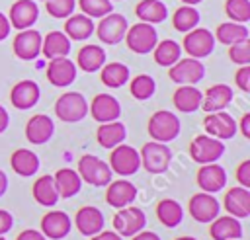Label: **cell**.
Returning <instances> with one entry per match:
<instances>
[{
  "label": "cell",
  "mask_w": 250,
  "mask_h": 240,
  "mask_svg": "<svg viewBox=\"0 0 250 240\" xmlns=\"http://www.w3.org/2000/svg\"><path fill=\"white\" fill-rule=\"evenodd\" d=\"M180 129H182V125H180L178 115L168 111V109L154 111L148 119V125H146L150 139L156 142H170V140L178 139Z\"/></svg>",
  "instance_id": "obj_1"
},
{
  "label": "cell",
  "mask_w": 250,
  "mask_h": 240,
  "mask_svg": "<svg viewBox=\"0 0 250 240\" xmlns=\"http://www.w3.org/2000/svg\"><path fill=\"white\" fill-rule=\"evenodd\" d=\"M139 156H141V166L148 174H164L172 162V150L166 146V142H156V140L145 142Z\"/></svg>",
  "instance_id": "obj_2"
},
{
  "label": "cell",
  "mask_w": 250,
  "mask_h": 240,
  "mask_svg": "<svg viewBox=\"0 0 250 240\" xmlns=\"http://www.w3.org/2000/svg\"><path fill=\"white\" fill-rule=\"evenodd\" d=\"M78 176L82 181L90 183V185H96V187H104L111 181V170H109V164L104 162L102 158L94 156V154H84L80 156L78 160Z\"/></svg>",
  "instance_id": "obj_3"
},
{
  "label": "cell",
  "mask_w": 250,
  "mask_h": 240,
  "mask_svg": "<svg viewBox=\"0 0 250 240\" xmlns=\"http://www.w3.org/2000/svg\"><path fill=\"white\" fill-rule=\"evenodd\" d=\"M55 113L64 123L82 121L88 115V101L80 92H64L55 103Z\"/></svg>",
  "instance_id": "obj_4"
},
{
  "label": "cell",
  "mask_w": 250,
  "mask_h": 240,
  "mask_svg": "<svg viewBox=\"0 0 250 240\" xmlns=\"http://www.w3.org/2000/svg\"><path fill=\"white\" fill-rule=\"evenodd\" d=\"M125 43L127 47L137 53V55H146L150 53L156 43H158V33H156V27L150 25V23H145V21H139L131 27H127V33H125Z\"/></svg>",
  "instance_id": "obj_5"
},
{
  "label": "cell",
  "mask_w": 250,
  "mask_h": 240,
  "mask_svg": "<svg viewBox=\"0 0 250 240\" xmlns=\"http://www.w3.org/2000/svg\"><path fill=\"white\" fill-rule=\"evenodd\" d=\"M168 76L178 86H195L205 76V64L199 59L186 57L174 62L168 70Z\"/></svg>",
  "instance_id": "obj_6"
},
{
  "label": "cell",
  "mask_w": 250,
  "mask_h": 240,
  "mask_svg": "<svg viewBox=\"0 0 250 240\" xmlns=\"http://www.w3.org/2000/svg\"><path fill=\"white\" fill-rule=\"evenodd\" d=\"M223 152H225L223 140L209 135H197L189 142V156L195 164H213L223 156Z\"/></svg>",
  "instance_id": "obj_7"
},
{
  "label": "cell",
  "mask_w": 250,
  "mask_h": 240,
  "mask_svg": "<svg viewBox=\"0 0 250 240\" xmlns=\"http://www.w3.org/2000/svg\"><path fill=\"white\" fill-rule=\"evenodd\" d=\"M127 27H129V23H127V18L123 14L109 12L107 16L100 18V23L96 25V35L105 45H117L123 41Z\"/></svg>",
  "instance_id": "obj_8"
},
{
  "label": "cell",
  "mask_w": 250,
  "mask_h": 240,
  "mask_svg": "<svg viewBox=\"0 0 250 240\" xmlns=\"http://www.w3.org/2000/svg\"><path fill=\"white\" fill-rule=\"evenodd\" d=\"M141 168V156L139 150L129 146V144H117L115 148H111L109 152V170L127 178L133 176L137 170Z\"/></svg>",
  "instance_id": "obj_9"
},
{
  "label": "cell",
  "mask_w": 250,
  "mask_h": 240,
  "mask_svg": "<svg viewBox=\"0 0 250 240\" xmlns=\"http://www.w3.org/2000/svg\"><path fill=\"white\" fill-rule=\"evenodd\" d=\"M184 51L188 53V57L193 59H205L213 53L215 49V35L205 29V27H193L191 31H188L184 35V43H182Z\"/></svg>",
  "instance_id": "obj_10"
},
{
  "label": "cell",
  "mask_w": 250,
  "mask_h": 240,
  "mask_svg": "<svg viewBox=\"0 0 250 240\" xmlns=\"http://www.w3.org/2000/svg\"><path fill=\"white\" fill-rule=\"evenodd\" d=\"M146 224V217L139 207H123L113 215V228L119 236H135Z\"/></svg>",
  "instance_id": "obj_11"
},
{
  "label": "cell",
  "mask_w": 250,
  "mask_h": 240,
  "mask_svg": "<svg viewBox=\"0 0 250 240\" xmlns=\"http://www.w3.org/2000/svg\"><path fill=\"white\" fill-rule=\"evenodd\" d=\"M203 129L205 135L215 137L219 140H227L234 137V133L238 131V123L227 111H213L203 117Z\"/></svg>",
  "instance_id": "obj_12"
},
{
  "label": "cell",
  "mask_w": 250,
  "mask_h": 240,
  "mask_svg": "<svg viewBox=\"0 0 250 240\" xmlns=\"http://www.w3.org/2000/svg\"><path fill=\"white\" fill-rule=\"evenodd\" d=\"M219 211H221V205H219L217 197H213V193L199 191L189 197L188 213L197 222H211L215 217H219Z\"/></svg>",
  "instance_id": "obj_13"
},
{
  "label": "cell",
  "mask_w": 250,
  "mask_h": 240,
  "mask_svg": "<svg viewBox=\"0 0 250 240\" xmlns=\"http://www.w3.org/2000/svg\"><path fill=\"white\" fill-rule=\"evenodd\" d=\"M76 64L68 57L51 59L47 64V80L55 88H66L76 80Z\"/></svg>",
  "instance_id": "obj_14"
},
{
  "label": "cell",
  "mask_w": 250,
  "mask_h": 240,
  "mask_svg": "<svg viewBox=\"0 0 250 240\" xmlns=\"http://www.w3.org/2000/svg\"><path fill=\"white\" fill-rule=\"evenodd\" d=\"M41 33L37 29H21L14 37V55L21 60H33L41 55Z\"/></svg>",
  "instance_id": "obj_15"
},
{
  "label": "cell",
  "mask_w": 250,
  "mask_h": 240,
  "mask_svg": "<svg viewBox=\"0 0 250 240\" xmlns=\"http://www.w3.org/2000/svg\"><path fill=\"white\" fill-rule=\"evenodd\" d=\"M88 111H90V115L98 123H109V121H117L119 119V115H121V103L117 101V98H113L109 94H98L90 101Z\"/></svg>",
  "instance_id": "obj_16"
},
{
  "label": "cell",
  "mask_w": 250,
  "mask_h": 240,
  "mask_svg": "<svg viewBox=\"0 0 250 240\" xmlns=\"http://www.w3.org/2000/svg\"><path fill=\"white\" fill-rule=\"evenodd\" d=\"M195 183L205 193H217L227 183V172L217 162H213V164H201L199 170H197V176H195Z\"/></svg>",
  "instance_id": "obj_17"
},
{
  "label": "cell",
  "mask_w": 250,
  "mask_h": 240,
  "mask_svg": "<svg viewBox=\"0 0 250 240\" xmlns=\"http://www.w3.org/2000/svg\"><path fill=\"white\" fill-rule=\"evenodd\" d=\"M39 18V8L35 4V0H18L12 4L10 14H8V21L12 27H16L18 31L21 29H29Z\"/></svg>",
  "instance_id": "obj_18"
},
{
  "label": "cell",
  "mask_w": 250,
  "mask_h": 240,
  "mask_svg": "<svg viewBox=\"0 0 250 240\" xmlns=\"http://www.w3.org/2000/svg\"><path fill=\"white\" fill-rule=\"evenodd\" d=\"M41 96V90L37 86V82L33 80H20L14 84V88L10 90V101L16 109H31L33 105H37Z\"/></svg>",
  "instance_id": "obj_19"
},
{
  "label": "cell",
  "mask_w": 250,
  "mask_h": 240,
  "mask_svg": "<svg viewBox=\"0 0 250 240\" xmlns=\"http://www.w3.org/2000/svg\"><path fill=\"white\" fill-rule=\"evenodd\" d=\"M137 199V187L135 183L127 181V180H117V181H109L107 189H105V201L109 207L113 209H123L127 205H131Z\"/></svg>",
  "instance_id": "obj_20"
},
{
  "label": "cell",
  "mask_w": 250,
  "mask_h": 240,
  "mask_svg": "<svg viewBox=\"0 0 250 240\" xmlns=\"http://www.w3.org/2000/svg\"><path fill=\"white\" fill-rule=\"evenodd\" d=\"M104 215L98 207H92V205H84L76 211V217H74V224L78 228L80 234L84 236H94L98 232L104 230Z\"/></svg>",
  "instance_id": "obj_21"
},
{
  "label": "cell",
  "mask_w": 250,
  "mask_h": 240,
  "mask_svg": "<svg viewBox=\"0 0 250 240\" xmlns=\"http://www.w3.org/2000/svg\"><path fill=\"white\" fill-rule=\"evenodd\" d=\"M70 217L62 211H51L41 217V232L49 240H61L70 232Z\"/></svg>",
  "instance_id": "obj_22"
},
{
  "label": "cell",
  "mask_w": 250,
  "mask_h": 240,
  "mask_svg": "<svg viewBox=\"0 0 250 240\" xmlns=\"http://www.w3.org/2000/svg\"><path fill=\"white\" fill-rule=\"evenodd\" d=\"M55 133V123L49 115L37 113L25 123V139L31 144H45Z\"/></svg>",
  "instance_id": "obj_23"
},
{
  "label": "cell",
  "mask_w": 250,
  "mask_h": 240,
  "mask_svg": "<svg viewBox=\"0 0 250 240\" xmlns=\"http://www.w3.org/2000/svg\"><path fill=\"white\" fill-rule=\"evenodd\" d=\"M225 211L234 219H246L250 215V189L246 187H230L225 193Z\"/></svg>",
  "instance_id": "obj_24"
},
{
  "label": "cell",
  "mask_w": 250,
  "mask_h": 240,
  "mask_svg": "<svg viewBox=\"0 0 250 240\" xmlns=\"http://www.w3.org/2000/svg\"><path fill=\"white\" fill-rule=\"evenodd\" d=\"M209 234L213 240H240L242 238V224L240 219L230 215H221L211 220Z\"/></svg>",
  "instance_id": "obj_25"
},
{
  "label": "cell",
  "mask_w": 250,
  "mask_h": 240,
  "mask_svg": "<svg viewBox=\"0 0 250 240\" xmlns=\"http://www.w3.org/2000/svg\"><path fill=\"white\" fill-rule=\"evenodd\" d=\"M232 88L227 84H215L211 88H207V92L201 98V105L205 113H213V111H223L230 101H232Z\"/></svg>",
  "instance_id": "obj_26"
},
{
  "label": "cell",
  "mask_w": 250,
  "mask_h": 240,
  "mask_svg": "<svg viewBox=\"0 0 250 240\" xmlns=\"http://www.w3.org/2000/svg\"><path fill=\"white\" fill-rule=\"evenodd\" d=\"M127 139V127L121 121H109V123H100L96 131V140L104 148H115L117 144L125 142Z\"/></svg>",
  "instance_id": "obj_27"
},
{
  "label": "cell",
  "mask_w": 250,
  "mask_h": 240,
  "mask_svg": "<svg viewBox=\"0 0 250 240\" xmlns=\"http://www.w3.org/2000/svg\"><path fill=\"white\" fill-rule=\"evenodd\" d=\"M76 68L82 72H96L105 64V51L100 45H84L76 55Z\"/></svg>",
  "instance_id": "obj_28"
},
{
  "label": "cell",
  "mask_w": 250,
  "mask_h": 240,
  "mask_svg": "<svg viewBox=\"0 0 250 240\" xmlns=\"http://www.w3.org/2000/svg\"><path fill=\"white\" fill-rule=\"evenodd\" d=\"M53 180H55L57 193L62 199L74 197L80 191V187H82V180H80L78 172L72 170V168H61V170H57L55 176H53Z\"/></svg>",
  "instance_id": "obj_29"
},
{
  "label": "cell",
  "mask_w": 250,
  "mask_h": 240,
  "mask_svg": "<svg viewBox=\"0 0 250 240\" xmlns=\"http://www.w3.org/2000/svg\"><path fill=\"white\" fill-rule=\"evenodd\" d=\"M70 53V39L64 35V31H49L41 41V55L51 59L68 57Z\"/></svg>",
  "instance_id": "obj_30"
},
{
  "label": "cell",
  "mask_w": 250,
  "mask_h": 240,
  "mask_svg": "<svg viewBox=\"0 0 250 240\" xmlns=\"http://www.w3.org/2000/svg\"><path fill=\"white\" fill-rule=\"evenodd\" d=\"M94 33V20L84 14H72L64 21V35L70 41H86Z\"/></svg>",
  "instance_id": "obj_31"
},
{
  "label": "cell",
  "mask_w": 250,
  "mask_h": 240,
  "mask_svg": "<svg viewBox=\"0 0 250 240\" xmlns=\"http://www.w3.org/2000/svg\"><path fill=\"white\" fill-rule=\"evenodd\" d=\"M201 98H203V94L195 86H180V88H176V92L172 96V103L182 113H193L199 109Z\"/></svg>",
  "instance_id": "obj_32"
},
{
  "label": "cell",
  "mask_w": 250,
  "mask_h": 240,
  "mask_svg": "<svg viewBox=\"0 0 250 240\" xmlns=\"http://www.w3.org/2000/svg\"><path fill=\"white\" fill-rule=\"evenodd\" d=\"M10 166L12 170L21 176V178H29L33 176L37 170H39V156L33 152V150H27V148H18L12 152L10 156Z\"/></svg>",
  "instance_id": "obj_33"
},
{
  "label": "cell",
  "mask_w": 250,
  "mask_h": 240,
  "mask_svg": "<svg viewBox=\"0 0 250 240\" xmlns=\"http://www.w3.org/2000/svg\"><path fill=\"white\" fill-rule=\"evenodd\" d=\"M135 16L139 18V21L156 25V23H162L168 18V8L160 0H141L135 6Z\"/></svg>",
  "instance_id": "obj_34"
},
{
  "label": "cell",
  "mask_w": 250,
  "mask_h": 240,
  "mask_svg": "<svg viewBox=\"0 0 250 240\" xmlns=\"http://www.w3.org/2000/svg\"><path fill=\"white\" fill-rule=\"evenodd\" d=\"M31 193H33V199L39 205H43V207H53L61 199L59 193H57V187H55V180L49 174L47 176H41V178H37L33 181Z\"/></svg>",
  "instance_id": "obj_35"
},
{
  "label": "cell",
  "mask_w": 250,
  "mask_h": 240,
  "mask_svg": "<svg viewBox=\"0 0 250 240\" xmlns=\"http://www.w3.org/2000/svg\"><path fill=\"white\" fill-rule=\"evenodd\" d=\"M156 219L166 228H174L184 220V209L176 199H170V197L160 199L156 205Z\"/></svg>",
  "instance_id": "obj_36"
},
{
  "label": "cell",
  "mask_w": 250,
  "mask_h": 240,
  "mask_svg": "<svg viewBox=\"0 0 250 240\" xmlns=\"http://www.w3.org/2000/svg\"><path fill=\"white\" fill-rule=\"evenodd\" d=\"M100 80L107 88H121L129 82V66L123 62H105L100 68Z\"/></svg>",
  "instance_id": "obj_37"
},
{
  "label": "cell",
  "mask_w": 250,
  "mask_h": 240,
  "mask_svg": "<svg viewBox=\"0 0 250 240\" xmlns=\"http://www.w3.org/2000/svg\"><path fill=\"white\" fill-rule=\"evenodd\" d=\"M152 55H154V62L158 66L170 68L174 62H178L182 59V47L174 39H164V41L156 43V47L152 49Z\"/></svg>",
  "instance_id": "obj_38"
},
{
  "label": "cell",
  "mask_w": 250,
  "mask_h": 240,
  "mask_svg": "<svg viewBox=\"0 0 250 240\" xmlns=\"http://www.w3.org/2000/svg\"><path fill=\"white\" fill-rule=\"evenodd\" d=\"M242 39H248V27L244 23L223 21V23H219V27L215 31V41H219L223 45H232Z\"/></svg>",
  "instance_id": "obj_39"
},
{
  "label": "cell",
  "mask_w": 250,
  "mask_h": 240,
  "mask_svg": "<svg viewBox=\"0 0 250 240\" xmlns=\"http://www.w3.org/2000/svg\"><path fill=\"white\" fill-rule=\"evenodd\" d=\"M197 23H199V12H197L195 6L184 4V6L176 8V12L172 14V25L180 33L191 31L193 27H197Z\"/></svg>",
  "instance_id": "obj_40"
},
{
  "label": "cell",
  "mask_w": 250,
  "mask_h": 240,
  "mask_svg": "<svg viewBox=\"0 0 250 240\" xmlns=\"http://www.w3.org/2000/svg\"><path fill=\"white\" fill-rule=\"evenodd\" d=\"M129 92H131V96H133L135 100H141V101L150 100V98L154 96V92H156V82H154V78L148 76V74H139V76H135V78L131 80Z\"/></svg>",
  "instance_id": "obj_41"
},
{
  "label": "cell",
  "mask_w": 250,
  "mask_h": 240,
  "mask_svg": "<svg viewBox=\"0 0 250 240\" xmlns=\"http://www.w3.org/2000/svg\"><path fill=\"white\" fill-rule=\"evenodd\" d=\"M225 14L230 21L246 23L250 20V0H227Z\"/></svg>",
  "instance_id": "obj_42"
},
{
  "label": "cell",
  "mask_w": 250,
  "mask_h": 240,
  "mask_svg": "<svg viewBox=\"0 0 250 240\" xmlns=\"http://www.w3.org/2000/svg\"><path fill=\"white\" fill-rule=\"evenodd\" d=\"M78 8L88 18H104L109 12H113L111 0H78Z\"/></svg>",
  "instance_id": "obj_43"
},
{
  "label": "cell",
  "mask_w": 250,
  "mask_h": 240,
  "mask_svg": "<svg viewBox=\"0 0 250 240\" xmlns=\"http://www.w3.org/2000/svg\"><path fill=\"white\" fill-rule=\"evenodd\" d=\"M47 14L57 18V20H66L68 16L74 14L76 8V0H47Z\"/></svg>",
  "instance_id": "obj_44"
},
{
  "label": "cell",
  "mask_w": 250,
  "mask_h": 240,
  "mask_svg": "<svg viewBox=\"0 0 250 240\" xmlns=\"http://www.w3.org/2000/svg\"><path fill=\"white\" fill-rule=\"evenodd\" d=\"M229 57L234 64H250V41L242 39L238 43L229 45Z\"/></svg>",
  "instance_id": "obj_45"
},
{
  "label": "cell",
  "mask_w": 250,
  "mask_h": 240,
  "mask_svg": "<svg viewBox=\"0 0 250 240\" xmlns=\"http://www.w3.org/2000/svg\"><path fill=\"white\" fill-rule=\"evenodd\" d=\"M234 82L242 92H250V64H242L236 74H234Z\"/></svg>",
  "instance_id": "obj_46"
},
{
  "label": "cell",
  "mask_w": 250,
  "mask_h": 240,
  "mask_svg": "<svg viewBox=\"0 0 250 240\" xmlns=\"http://www.w3.org/2000/svg\"><path fill=\"white\" fill-rule=\"evenodd\" d=\"M236 181L240 183V187L250 189V160H242L236 166Z\"/></svg>",
  "instance_id": "obj_47"
},
{
  "label": "cell",
  "mask_w": 250,
  "mask_h": 240,
  "mask_svg": "<svg viewBox=\"0 0 250 240\" xmlns=\"http://www.w3.org/2000/svg\"><path fill=\"white\" fill-rule=\"evenodd\" d=\"M12 224H14V217L8 211L0 209V236H4L12 228Z\"/></svg>",
  "instance_id": "obj_48"
},
{
  "label": "cell",
  "mask_w": 250,
  "mask_h": 240,
  "mask_svg": "<svg viewBox=\"0 0 250 240\" xmlns=\"http://www.w3.org/2000/svg\"><path fill=\"white\" fill-rule=\"evenodd\" d=\"M16 240H47V238L43 236V232H41V230L25 228V230H21V232L18 234V238H16Z\"/></svg>",
  "instance_id": "obj_49"
},
{
  "label": "cell",
  "mask_w": 250,
  "mask_h": 240,
  "mask_svg": "<svg viewBox=\"0 0 250 240\" xmlns=\"http://www.w3.org/2000/svg\"><path fill=\"white\" fill-rule=\"evenodd\" d=\"M92 240H123V236H119L115 230H102L94 236H90Z\"/></svg>",
  "instance_id": "obj_50"
},
{
  "label": "cell",
  "mask_w": 250,
  "mask_h": 240,
  "mask_svg": "<svg viewBox=\"0 0 250 240\" xmlns=\"http://www.w3.org/2000/svg\"><path fill=\"white\" fill-rule=\"evenodd\" d=\"M10 29H12V25H10V21H8V16H4V14L0 12V41H4V39L10 35Z\"/></svg>",
  "instance_id": "obj_51"
},
{
  "label": "cell",
  "mask_w": 250,
  "mask_h": 240,
  "mask_svg": "<svg viewBox=\"0 0 250 240\" xmlns=\"http://www.w3.org/2000/svg\"><path fill=\"white\" fill-rule=\"evenodd\" d=\"M238 129H240V133H242L244 139H250V113H244V115L240 117Z\"/></svg>",
  "instance_id": "obj_52"
},
{
  "label": "cell",
  "mask_w": 250,
  "mask_h": 240,
  "mask_svg": "<svg viewBox=\"0 0 250 240\" xmlns=\"http://www.w3.org/2000/svg\"><path fill=\"white\" fill-rule=\"evenodd\" d=\"M133 240H160V236L156 234V232H152V230H141V232H137L135 236H131Z\"/></svg>",
  "instance_id": "obj_53"
},
{
  "label": "cell",
  "mask_w": 250,
  "mask_h": 240,
  "mask_svg": "<svg viewBox=\"0 0 250 240\" xmlns=\"http://www.w3.org/2000/svg\"><path fill=\"white\" fill-rule=\"evenodd\" d=\"M8 123H10V117H8V111L0 105V133H4L8 129Z\"/></svg>",
  "instance_id": "obj_54"
},
{
  "label": "cell",
  "mask_w": 250,
  "mask_h": 240,
  "mask_svg": "<svg viewBox=\"0 0 250 240\" xmlns=\"http://www.w3.org/2000/svg\"><path fill=\"white\" fill-rule=\"evenodd\" d=\"M8 189V176L4 174V170H0V197L6 193Z\"/></svg>",
  "instance_id": "obj_55"
},
{
  "label": "cell",
  "mask_w": 250,
  "mask_h": 240,
  "mask_svg": "<svg viewBox=\"0 0 250 240\" xmlns=\"http://www.w3.org/2000/svg\"><path fill=\"white\" fill-rule=\"evenodd\" d=\"M184 4H188V6H195V4H199V2H203V0H182Z\"/></svg>",
  "instance_id": "obj_56"
},
{
  "label": "cell",
  "mask_w": 250,
  "mask_h": 240,
  "mask_svg": "<svg viewBox=\"0 0 250 240\" xmlns=\"http://www.w3.org/2000/svg\"><path fill=\"white\" fill-rule=\"evenodd\" d=\"M176 240H197V238H193V236H180V238H176Z\"/></svg>",
  "instance_id": "obj_57"
},
{
  "label": "cell",
  "mask_w": 250,
  "mask_h": 240,
  "mask_svg": "<svg viewBox=\"0 0 250 240\" xmlns=\"http://www.w3.org/2000/svg\"><path fill=\"white\" fill-rule=\"evenodd\" d=\"M0 240H6V238H4V236H0Z\"/></svg>",
  "instance_id": "obj_58"
},
{
  "label": "cell",
  "mask_w": 250,
  "mask_h": 240,
  "mask_svg": "<svg viewBox=\"0 0 250 240\" xmlns=\"http://www.w3.org/2000/svg\"><path fill=\"white\" fill-rule=\"evenodd\" d=\"M41 2H47V0H41Z\"/></svg>",
  "instance_id": "obj_59"
},
{
  "label": "cell",
  "mask_w": 250,
  "mask_h": 240,
  "mask_svg": "<svg viewBox=\"0 0 250 240\" xmlns=\"http://www.w3.org/2000/svg\"><path fill=\"white\" fill-rule=\"evenodd\" d=\"M111 2H117V0H111Z\"/></svg>",
  "instance_id": "obj_60"
}]
</instances>
